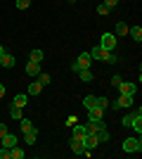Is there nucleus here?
<instances>
[{"mask_svg": "<svg viewBox=\"0 0 142 159\" xmlns=\"http://www.w3.org/2000/svg\"><path fill=\"white\" fill-rule=\"evenodd\" d=\"M83 145H85V150H95V147L100 145V138H97V135H95V133H85V135H83Z\"/></svg>", "mask_w": 142, "mask_h": 159, "instance_id": "8", "label": "nucleus"}, {"mask_svg": "<svg viewBox=\"0 0 142 159\" xmlns=\"http://www.w3.org/2000/svg\"><path fill=\"white\" fill-rule=\"evenodd\" d=\"M19 126H21V133H24V131H31V128H33V124H31L28 119H24V116H21V119H19Z\"/></svg>", "mask_w": 142, "mask_h": 159, "instance_id": "27", "label": "nucleus"}, {"mask_svg": "<svg viewBox=\"0 0 142 159\" xmlns=\"http://www.w3.org/2000/svg\"><path fill=\"white\" fill-rule=\"evenodd\" d=\"M12 105H14V107H21V109H24V107L28 105V95H14Z\"/></svg>", "mask_w": 142, "mask_h": 159, "instance_id": "16", "label": "nucleus"}, {"mask_svg": "<svg viewBox=\"0 0 142 159\" xmlns=\"http://www.w3.org/2000/svg\"><path fill=\"white\" fill-rule=\"evenodd\" d=\"M74 124H78V119H76V116H67V126L71 128V126H74Z\"/></svg>", "mask_w": 142, "mask_h": 159, "instance_id": "34", "label": "nucleus"}, {"mask_svg": "<svg viewBox=\"0 0 142 159\" xmlns=\"http://www.w3.org/2000/svg\"><path fill=\"white\" fill-rule=\"evenodd\" d=\"M41 93H43V86L38 83V81L28 83V95H41Z\"/></svg>", "mask_w": 142, "mask_h": 159, "instance_id": "20", "label": "nucleus"}, {"mask_svg": "<svg viewBox=\"0 0 142 159\" xmlns=\"http://www.w3.org/2000/svg\"><path fill=\"white\" fill-rule=\"evenodd\" d=\"M10 159H24V150H21L19 145L10 147Z\"/></svg>", "mask_w": 142, "mask_h": 159, "instance_id": "18", "label": "nucleus"}, {"mask_svg": "<svg viewBox=\"0 0 142 159\" xmlns=\"http://www.w3.org/2000/svg\"><path fill=\"white\" fill-rule=\"evenodd\" d=\"M90 64H93V57H90V52H81V57H76V62L71 64V71H83V69H90Z\"/></svg>", "mask_w": 142, "mask_h": 159, "instance_id": "4", "label": "nucleus"}, {"mask_svg": "<svg viewBox=\"0 0 142 159\" xmlns=\"http://www.w3.org/2000/svg\"><path fill=\"white\" fill-rule=\"evenodd\" d=\"M50 81H52V76H50V74H38V83H41V86L43 88H45V86H50Z\"/></svg>", "mask_w": 142, "mask_h": 159, "instance_id": "25", "label": "nucleus"}, {"mask_svg": "<svg viewBox=\"0 0 142 159\" xmlns=\"http://www.w3.org/2000/svg\"><path fill=\"white\" fill-rule=\"evenodd\" d=\"M109 12H111V10H109L104 2H102V5H97V14H102V17H104V14H109Z\"/></svg>", "mask_w": 142, "mask_h": 159, "instance_id": "30", "label": "nucleus"}, {"mask_svg": "<svg viewBox=\"0 0 142 159\" xmlns=\"http://www.w3.org/2000/svg\"><path fill=\"white\" fill-rule=\"evenodd\" d=\"M14 5H17V10H28V5H31V0H17Z\"/></svg>", "mask_w": 142, "mask_h": 159, "instance_id": "29", "label": "nucleus"}, {"mask_svg": "<svg viewBox=\"0 0 142 159\" xmlns=\"http://www.w3.org/2000/svg\"><path fill=\"white\" fill-rule=\"evenodd\" d=\"M43 57H45L43 50H31V55H28V60H31V62H38V64L43 62Z\"/></svg>", "mask_w": 142, "mask_h": 159, "instance_id": "22", "label": "nucleus"}, {"mask_svg": "<svg viewBox=\"0 0 142 159\" xmlns=\"http://www.w3.org/2000/svg\"><path fill=\"white\" fill-rule=\"evenodd\" d=\"M10 116H12V119H17V121H19L21 119V116H24V112H21V107H10Z\"/></svg>", "mask_w": 142, "mask_h": 159, "instance_id": "26", "label": "nucleus"}, {"mask_svg": "<svg viewBox=\"0 0 142 159\" xmlns=\"http://www.w3.org/2000/svg\"><path fill=\"white\" fill-rule=\"evenodd\" d=\"M109 107H114L116 112H118V109H128V107H133V95H121L118 93V98H116L114 102H109Z\"/></svg>", "mask_w": 142, "mask_h": 159, "instance_id": "5", "label": "nucleus"}, {"mask_svg": "<svg viewBox=\"0 0 142 159\" xmlns=\"http://www.w3.org/2000/svg\"><path fill=\"white\" fill-rule=\"evenodd\" d=\"M2 52H5V48H2V45H0V55H2Z\"/></svg>", "mask_w": 142, "mask_h": 159, "instance_id": "37", "label": "nucleus"}, {"mask_svg": "<svg viewBox=\"0 0 142 159\" xmlns=\"http://www.w3.org/2000/svg\"><path fill=\"white\" fill-rule=\"evenodd\" d=\"M102 114H104V109H102V107H90L88 109V119H102Z\"/></svg>", "mask_w": 142, "mask_h": 159, "instance_id": "17", "label": "nucleus"}, {"mask_svg": "<svg viewBox=\"0 0 142 159\" xmlns=\"http://www.w3.org/2000/svg\"><path fill=\"white\" fill-rule=\"evenodd\" d=\"M128 24H126V21H116V33L114 36H126V33H128Z\"/></svg>", "mask_w": 142, "mask_h": 159, "instance_id": "19", "label": "nucleus"}, {"mask_svg": "<svg viewBox=\"0 0 142 159\" xmlns=\"http://www.w3.org/2000/svg\"><path fill=\"white\" fill-rule=\"evenodd\" d=\"M0 159H10V150L7 147H0Z\"/></svg>", "mask_w": 142, "mask_h": 159, "instance_id": "31", "label": "nucleus"}, {"mask_svg": "<svg viewBox=\"0 0 142 159\" xmlns=\"http://www.w3.org/2000/svg\"><path fill=\"white\" fill-rule=\"evenodd\" d=\"M121 76H114V79H111V86H114V88H118V86H121Z\"/></svg>", "mask_w": 142, "mask_h": 159, "instance_id": "33", "label": "nucleus"}, {"mask_svg": "<svg viewBox=\"0 0 142 159\" xmlns=\"http://www.w3.org/2000/svg\"><path fill=\"white\" fill-rule=\"evenodd\" d=\"M121 124H123L126 128H133L135 133H142V109L137 107L135 114H126V116L121 119Z\"/></svg>", "mask_w": 142, "mask_h": 159, "instance_id": "2", "label": "nucleus"}, {"mask_svg": "<svg viewBox=\"0 0 142 159\" xmlns=\"http://www.w3.org/2000/svg\"><path fill=\"white\" fill-rule=\"evenodd\" d=\"M104 5H107L109 10H114V7L118 5V0H104Z\"/></svg>", "mask_w": 142, "mask_h": 159, "instance_id": "32", "label": "nucleus"}, {"mask_svg": "<svg viewBox=\"0 0 142 159\" xmlns=\"http://www.w3.org/2000/svg\"><path fill=\"white\" fill-rule=\"evenodd\" d=\"M128 33L133 36V40H137V43L142 40V29H140V26H133V29H128Z\"/></svg>", "mask_w": 142, "mask_h": 159, "instance_id": "24", "label": "nucleus"}, {"mask_svg": "<svg viewBox=\"0 0 142 159\" xmlns=\"http://www.w3.org/2000/svg\"><path fill=\"white\" fill-rule=\"evenodd\" d=\"M116 43H118V38H116L114 33H104L100 38V48H104V50H114Z\"/></svg>", "mask_w": 142, "mask_h": 159, "instance_id": "7", "label": "nucleus"}, {"mask_svg": "<svg viewBox=\"0 0 142 159\" xmlns=\"http://www.w3.org/2000/svg\"><path fill=\"white\" fill-rule=\"evenodd\" d=\"M69 147H71V152H74V154H83V152H85L83 138H71V140H69Z\"/></svg>", "mask_w": 142, "mask_h": 159, "instance_id": "9", "label": "nucleus"}, {"mask_svg": "<svg viewBox=\"0 0 142 159\" xmlns=\"http://www.w3.org/2000/svg\"><path fill=\"white\" fill-rule=\"evenodd\" d=\"M142 150V143L140 138H126L123 140V152H130V154H135Z\"/></svg>", "mask_w": 142, "mask_h": 159, "instance_id": "6", "label": "nucleus"}, {"mask_svg": "<svg viewBox=\"0 0 142 159\" xmlns=\"http://www.w3.org/2000/svg\"><path fill=\"white\" fill-rule=\"evenodd\" d=\"M78 76H81V81H85V83H90V81L95 79V74L90 71V69H83V71H78Z\"/></svg>", "mask_w": 142, "mask_h": 159, "instance_id": "23", "label": "nucleus"}, {"mask_svg": "<svg viewBox=\"0 0 142 159\" xmlns=\"http://www.w3.org/2000/svg\"><path fill=\"white\" fill-rule=\"evenodd\" d=\"M71 2H74V0H71Z\"/></svg>", "mask_w": 142, "mask_h": 159, "instance_id": "38", "label": "nucleus"}, {"mask_svg": "<svg viewBox=\"0 0 142 159\" xmlns=\"http://www.w3.org/2000/svg\"><path fill=\"white\" fill-rule=\"evenodd\" d=\"M97 107H102V109H107V107H109L107 95H97Z\"/></svg>", "mask_w": 142, "mask_h": 159, "instance_id": "28", "label": "nucleus"}, {"mask_svg": "<svg viewBox=\"0 0 142 159\" xmlns=\"http://www.w3.org/2000/svg\"><path fill=\"white\" fill-rule=\"evenodd\" d=\"M14 64H17V60H14L10 52H2V55H0V66H5V69H12Z\"/></svg>", "mask_w": 142, "mask_h": 159, "instance_id": "11", "label": "nucleus"}, {"mask_svg": "<svg viewBox=\"0 0 142 159\" xmlns=\"http://www.w3.org/2000/svg\"><path fill=\"white\" fill-rule=\"evenodd\" d=\"M41 71H43V69H41V64H38V62H31V60L26 62V74H28V76H38Z\"/></svg>", "mask_w": 142, "mask_h": 159, "instance_id": "14", "label": "nucleus"}, {"mask_svg": "<svg viewBox=\"0 0 142 159\" xmlns=\"http://www.w3.org/2000/svg\"><path fill=\"white\" fill-rule=\"evenodd\" d=\"M71 133H74L71 138H83V135L88 133V126H85V124H74V126H71Z\"/></svg>", "mask_w": 142, "mask_h": 159, "instance_id": "13", "label": "nucleus"}, {"mask_svg": "<svg viewBox=\"0 0 142 159\" xmlns=\"http://www.w3.org/2000/svg\"><path fill=\"white\" fill-rule=\"evenodd\" d=\"M36 126L31 128V131H24V143H26V145H36Z\"/></svg>", "mask_w": 142, "mask_h": 159, "instance_id": "15", "label": "nucleus"}, {"mask_svg": "<svg viewBox=\"0 0 142 159\" xmlns=\"http://www.w3.org/2000/svg\"><path fill=\"white\" fill-rule=\"evenodd\" d=\"M90 57H93V60L109 62V64H116V62H118V57L114 55V50H104V48H100V45H95L93 50H90Z\"/></svg>", "mask_w": 142, "mask_h": 159, "instance_id": "3", "label": "nucleus"}, {"mask_svg": "<svg viewBox=\"0 0 142 159\" xmlns=\"http://www.w3.org/2000/svg\"><path fill=\"white\" fill-rule=\"evenodd\" d=\"M97 105V95H85V98H83V107H85V109H90V107H95Z\"/></svg>", "mask_w": 142, "mask_h": 159, "instance_id": "21", "label": "nucleus"}, {"mask_svg": "<svg viewBox=\"0 0 142 159\" xmlns=\"http://www.w3.org/2000/svg\"><path fill=\"white\" fill-rule=\"evenodd\" d=\"M0 98H5V86L0 83Z\"/></svg>", "mask_w": 142, "mask_h": 159, "instance_id": "36", "label": "nucleus"}, {"mask_svg": "<svg viewBox=\"0 0 142 159\" xmlns=\"http://www.w3.org/2000/svg\"><path fill=\"white\" fill-rule=\"evenodd\" d=\"M85 126H88V131H90V133H95V135L100 138V143H107V140H109L107 124H104L102 119H90L88 124H85Z\"/></svg>", "mask_w": 142, "mask_h": 159, "instance_id": "1", "label": "nucleus"}, {"mask_svg": "<svg viewBox=\"0 0 142 159\" xmlns=\"http://www.w3.org/2000/svg\"><path fill=\"white\" fill-rule=\"evenodd\" d=\"M0 140H2V147H7V150L17 145V135H14V133H10V131H7V133H5V135H2Z\"/></svg>", "mask_w": 142, "mask_h": 159, "instance_id": "12", "label": "nucleus"}, {"mask_svg": "<svg viewBox=\"0 0 142 159\" xmlns=\"http://www.w3.org/2000/svg\"><path fill=\"white\" fill-rule=\"evenodd\" d=\"M137 86L135 83H126V81H121V86H118V93L121 95H135Z\"/></svg>", "mask_w": 142, "mask_h": 159, "instance_id": "10", "label": "nucleus"}, {"mask_svg": "<svg viewBox=\"0 0 142 159\" xmlns=\"http://www.w3.org/2000/svg\"><path fill=\"white\" fill-rule=\"evenodd\" d=\"M5 133H7V126H5V124H0V138H2Z\"/></svg>", "mask_w": 142, "mask_h": 159, "instance_id": "35", "label": "nucleus"}]
</instances>
